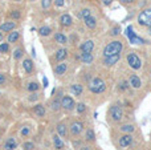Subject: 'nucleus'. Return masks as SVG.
I'll return each instance as SVG.
<instances>
[{
	"instance_id": "f257e3e1",
	"label": "nucleus",
	"mask_w": 151,
	"mask_h": 150,
	"mask_svg": "<svg viewBox=\"0 0 151 150\" xmlns=\"http://www.w3.org/2000/svg\"><path fill=\"white\" fill-rule=\"evenodd\" d=\"M122 49H123V43L121 41V40H113V41H110L109 44L104 48L102 55H104V57L113 56V55H118V53L122 52Z\"/></svg>"
},
{
	"instance_id": "f03ea898",
	"label": "nucleus",
	"mask_w": 151,
	"mask_h": 150,
	"mask_svg": "<svg viewBox=\"0 0 151 150\" xmlns=\"http://www.w3.org/2000/svg\"><path fill=\"white\" fill-rule=\"evenodd\" d=\"M89 90L91 93H94V94H101V93H104L106 90V84H105V81L102 79L96 77V79H93L89 82Z\"/></svg>"
},
{
	"instance_id": "7ed1b4c3",
	"label": "nucleus",
	"mask_w": 151,
	"mask_h": 150,
	"mask_svg": "<svg viewBox=\"0 0 151 150\" xmlns=\"http://www.w3.org/2000/svg\"><path fill=\"white\" fill-rule=\"evenodd\" d=\"M139 25L142 27H150L151 25V8H145L139 12L138 19H137Z\"/></svg>"
},
{
	"instance_id": "20e7f679",
	"label": "nucleus",
	"mask_w": 151,
	"mask_h": 150,
	"mask_svg": "<svg viewBox=\"0 0 151 150\" xmlns=\"http://www.w3.org/2000/svg\"><path fill=\"white\" fill-rule=\"evenodd\" d=\"M126 61H127L129 66H130L131 69H134V71H139L141 66H142L141 58H139V56L137 55V53H134V52L127 53V56H126Z\"/></svg>"
},
{
	"instance_id": "39448f33",
	"label": "nucleus",
	"mask_w": 151,
	"mask_h": 150,
	"mask_svg": "<svg viewBox=\"0 0 151 150\" xmlns=\"http://www.w3.org/2000/svg\"><path fill=\"white\" fill-rule=\"evenodd\" d=\"M109 113H110V117H111V120L114 122H119L123 118V110L119 105H113L111 108H110Z\"/></svg>"
},
{
	"instance_id": "423d86ee",
	"label": "nucleus",
	"mask_w": 151,
	"mask_h": 150,
	"mask_svg": "<svg viewBox=\"0 0 151 150\" xmlns=\"http://www.w3.org/2000/svg\"><path fill=\"white\" fill-rule=\"evenodd\" d=\"M61 108H64L65 110H73L76 108V102L70 96H64L61 98Z\"/></svg>"
},
{
	"instance_id": "0eeeda50",
	"label": "nucleus",
	"mask_w": 151,
	"mask_h": 150,
	"mask_svg": "<svg viewBox=\"0 0 151 150\" xmlns=\"http://www.w3.org/2000/svg\"><path fill=\"white\" fill-rule=\"evenodd\" d=\"M118 144H119V146L122 149L129 148V146L133 144V136L127 134V133H123V134L119 137V140H118Z\"/></svg>"
},
{
	"instance_id": "6e6552de",
	"label": "nucleus",
	"mask_w": 151,
	"mask_h": 150,
	"mask_svg": "<svg viewBox=\"0 0 151 150\" xmlns=\"http://www.w3.org/2000/svg\"><path fill=\"white\" fill-rule=\"evenodd\" d=\"M83 130V124L81 121H74L70 125V133L72 136H80Z\"/></svg>"
},
{
	"instance_id": "1a4fd4ad",
	"label": "nucleus",
	"mask_w": 151,
	"mask_h": 150,
	"mask_svg": "<svg viewBox=\"0 0 151 150\" xmlns=\"http://www.w3.org/2000/svg\"><path fill=\"white\" fill-rule=\"evenodd\" d=\"M94 49V41L93 40H86L80 45V50L82 53H91Z\"/></svg>"
},
{
	"instance_id": "9d476101",
	"label": "nucleus",
	"mask_w": 151,
	"mask_h": 150,
	"mask_svg": "<svg viewBox=\"0 0 151 150\" xmlns=\"http://www.w3.org/2000/svg\"><path fill=\"white\" fill-rule=\"evenodd\" d=\"M121 60V53L118 55H113V56H107V57H104V64L106 66H113Z\"/></svg>"
},
{
	"instance_id": "9b49d317",
	"label": "nucleus",
	"mask_w": 151,
	"mask_h": 150,
	"mask_svg": "<svg viewBox=\"0 0 151 150\" xmlns=\"http://www.w3.org/2000/svg\"><path fill=\"white\" fill-rule=\"evenodd\" d=\"M129 84H130V87L134 88V89H139V88L142 87L141 79H139L138 74H135V73L130 74V79H129Z\"/></svg>"
},
{
	"instance_id": "f8f14e48",
	"label": "nucleus",
	"mask_w": 151,
	"mask_h": 150,
	"mask_svg": "<svg viewBox=\"0 0 151 150\" xmlns=\"http://www.w3.org/2000/svg\"><path fill=\"white\" fill-rule=\"evenodd\" d=\"M72 23H73V20H72V16L70 15H68V13H64V15H61L60 24L63 27H70Z\"/></svg>"
},
{
	"instance_id": "ddd939ff",
	"label": "nucleus",
	"mask_w": 151,
	"mask_h": 150,
	"mask_svg": "<svg viewBox=\"0 0 151 150\" xmlns=\"http://www.w3.org/2000/svg\"><path fill=\"white\" fill-rule=\"evenodd\" d=\"M15 27H16L15 21H7V23L0 25V32H11L15 29Z\"/></svg>"
},
{
	"instance_id": "4468645a",
	"label": "nucleus",
	"mask_w": 151,
	"mask_h": 150,
	"mask_svg": "<svg viewBox=\"0 0 151 150\" xmlns=\"http://www.w3.org/2000/svg\"><path fill=\"white\" fill-rule=\"evenodd\" d=\"M56 61H63L65 60L66 57H68V49H65V48H61V49H58L57 52H56Z\"/></svg>"
},
{
	"instance_id": "2eb2a0df",
	"label": "nucleus",
	"mask_w": 151,
	"mask_h": 150,
	"mask_svg": "<svg viewBox=\"0 0 151 150\" xmlns=\"http://www.w3.org/2000/svg\"><path fill=\"white\" fill-rule=\"evenodd\" d=\"M80 60L82 61L83 64H91L94 60V56H93V53H81Z\"/></svg>"
},
{
	"instance_id": "dca6fc26",
	"label": "nucleus",
	"mask_w": 151,
	"mask_h": 150,
	"mask_svg": "<svg viewBox=\"0 0 151 150\" xmlns=\"http://www.w3.org/2000/svg\"><path fill=\"white\" fill-rule=\"evenodd\" d=\"M70 92L74 96H81L83 92V87L81 84H73V85H70Z\"/></svg>"
},
{
	"instance_id": "f3484780",
	"label": "nucleus",
	"mask_w": 151,
	"mask_h": 150,
	"mask_svg": "<svg viewBox=\"0 0 151 150\" xmlns=\"http://www.w3.org/2000/svg\"><path fill=\"white\" fill-rule=\"evenodd\" d=\"M66 69H68V65H66L65 63H60V64H57V66L55 68V73L57 74V76H61V74H64L66 72Z\"/></svg>"
},
{
	"instance_id": "a211bd4d",
	"label": "nucleus",
	"mask_w": 151,
	"mask_h": 150,
	"mask_svg": "<svg viewBox=\"0 0 151 150\" xmlns=\"http://www.w3.org/2000/svg\"><path fill=\"white\" fill-rule=\"evenodd\" d=\"M83 21H85V25L88 27V28H90V29H94L97 27V20H96V17H93V16L86 17Z\"/></svg>"
},
{
	"instance_id": "6ab92c4d",
	"label": "nucleus",
	"mask_w": 151,
	"mask_h": 150,
	"mask_svg": "<svg viewBox=\"0 0 151 150\" xmlns=\"http://www.w3.org/2000/svg\"><path fill=\"white\" fill-rule=\"evenodd\" d=\"M121 132L122 133H127V134H130V133H133L134 130H135V125L133 124H125V125H121Z\"/></svg>"
},
{
	"instance_id": "aec40b11",
	"label": "nucleus",
	"mask_w": 151,
	"mask_h": 150,
	"mask_svg": "<svg viewBox=\"0 0 151 150\" xmlns=\"http://www.w3.org/2000/svg\"><path fill=\"white\" fill-rule=\"evenodd\" d=\"M23 68H24V71H25L27 73H31V72L33 71V63H32V60L25 58V60L23 61Z\"/></svg>"
},
{
	"instance_id": "412c9836",
	"label": "nucleus",
	"mask_w": 151,
	"mask_h": 150,
	"mask_svg": "<svg viewBox=\"0 0 151 150\" xmlns=\"http://www.w3.org/2000/svg\"><path fill=\"white\" fill-rule=\"evenodd\" d=\"M4 148L7 150H15L17 148V144H16V141L13 140V138H8V140L4 142Z\"/></svg>"
},
{
	"instance_id": "4be33fe9",
	"label": "nucleus",
	"mask_w": 151,
	"mask_h": 150,
	"mask_svg": "<svg viewBox=\"0 0 151 150\" xmlns=\"http://www.w3.org/2000/svg\"><path fill=\"white\" fill-rule=\"evenodd\" d=\"M35 113H36L37 117H44L45 116V108L41 105V104H37L36 106H35Z\"/></svg>"
},
{
	"instance_id": "5701e85b",
	"label": "nucleus",
	"mask_w": 151,
	"mask_h": 150,
	"mask_svg": "<svg viewBox=\"0 0 151 150\" xmlns=\"http://www.w3.org/2000/svg\"><path fill=\"white\" fill-rule=\"evenodd\" d=\"M53 145H55V148L57 150L64 149V142L61 141V138L58 137V136H55V137H53Z\"/></svg>"
},
{
	"instance_id": "b1692460",
	"label": "nucleus",
	"mask_w": 151,
	"mask_h": 150,
	"mask_svg": "<svg viewBox=\"0 0 151 150\" xmlns=\"http://www.w3.org/2000/svg\"><path fill=\"white\" fill-rule=\"evenodd\" d=\"M55 40L58 43V44H66V43H68L66 36H65V35H63V33H60V32L55 35Z\"/></svg>"
},
{
	"instance_id": "393cba45",
	"label": "nucleus",
	"mask_w": 151,
	"mask_h": 150,
	"mask_svg": "<svg viewBox=\"0 0 151 150\" xmlns=\"http://www.w3.org/2000/svg\"><path fill=\"white\" fill-rule=\"evenodd\" d=\"M57 133L58 136H61V137H66V125L65 124H58L57 125Z\"/></svg>"
},
{
	"instance_id": "a878e982",
	"label": "nucleus",
	"mask_w": 151,
	"mask_h": 150,
	"mask_svg": "<svg viewBox=\"0 0 151 150\" xmlns=\"http://www.w3.org/2000/svg\"><path fill=\"white\" fill-rule=\"evenodd\" d=\"M129 87H130V84H129V81H126V80H121L119 84H118V89H119L121 92H127Z\"/></svg>"
},
{
	"instance_id": "bb28decb",
	"label": "nucleus",
	"mask_w": 151,
	"mask_h": 150,
	"mask_svg": "<svg viewBox=\"0 0 151 150\" xmlns=\"http://www.w3.org/2000/svg\"><path fill=\"white\" fill-rule=\"evenodd\" d=\"M89 16H91V11L89 9V8H83V9H81L80 13H78V17L83 19V20H85L86 17H89Z\"/></svg>"
},
{
	"instance_id": "cd10ccee",
	"label": "nucleus",
	"mask_w": 151,
	"mask_h": 150,
	"mask_svg": "<svg viewBox=\"0 0 151 150\" xmlns=\"http://www.w3.org/2000/svg\"><path fill=\"white\" fill-rule=\"evenodd\" d=\"M85 140L89 141V142H93V141L96 140V134H94L93 129H88V132H86V134H85Z\"/></svg>"
},
{
	"instance_id": "c85d7f7f",
	"label": "nucleus",
	"mask_w": 151,
	"mask_h": 150,
	"mask_svg": "<svg viewBox=\"0 0 151 150\" xmlns=\"http://www.w3.org/2000/svg\"><path fill=\"white\" fill-rule=\"evenodd\" d=\"M50 32H52V29H50L49 27H41V28L39 29V35H40V36H49Z\"/></svg>"
},
{
	"instance_id": "c756f323",
	"label": "nucleus",
	"mask_w": 151,
	"mask_h": 150,
	"mask_svg": "<svg viewBox=\"0 0 151 150\" xmlns=\"http://www.w3.org/2000/svg\"><path fill=\"white\" fill-rule=\"evenodd\" d=\"M19 37H20V33H19V32H11L9 36H8V41L9 43H16L19 40Z\"/></svg>"
},
{
	"instance_id": "7c9ffc66",
	"label": "nucleus",
	"mask_w": 151,
	"mask_h": 150,
	"mask_svg": "<svg viewBox=\"0 0 151 150\" xmlns=\"http://www.w3.org/2000/svg\"><path fill=\"white\" fill-rule=\"evenodd\" d=\"M50 106H52L53 110H58V109L61 108V100H58V98H55V100L52 101V104H50Z\"/></svg>"
},
{
	"instance_id": "2f4dec72",
	"label": "nucleus",
	"mask_w": 151,
	"mask_h": 150,
	"mask_svg": "<svg viewBox=\"0 0 151 150\" xmlns=\"http://www.w3.org/2000/svg\"><path fill=\"white\" fill-rule=\"evenodd\" d=\"M39 84H37V82H31V84L28 85V87H27V90H28V92H37V90H39Z\"/></svg>"
},
{
	"instance_id": "473e14b6",
	"label": "nucleus",
	"mask_w": 151,
	"mask_h": 150,
	"mask_svg": "<svg viewBox=\"0 0 151 150\" xmlns=\"http://www.w3.org/2000/svg\"><path fill=\"white\" fill-rule=\"evenodd\" d=\"M76 109H77L78 114H82V113H85V110H86V105L85 104H82V102H80L77 106H76Z\"/></svg>"
},
{
	"instance_id": "72a5a7b5",
	"label": "nucleus",
	"mask_w": 151,
	"mask_h": 150,
	"mask_svg": "<svg viewBox=\"0 0 151 150\" xmlns=\"http://www.w3.org/2000/svg\"><path fill=\"white\" fill-rule=\"evenodd\" d=\"M8 49H9V44H8V43H1V44H0V53L8 52Z\"/></svg>"
},
{
	"instance_id": "f704fd0d",
	"label": "nucleus",
	"mask_w": 151,
	"mask_h": 150,
	"mask_svg": "<svg viewBox=\"0 0 151 150\" xmlns=\"http://www.w3.org/2000/svg\"><path fill=\"white\" fill-rule=\"evenodd\" d=\"M119 33H121V28L118 25H115L114 28L111 29V32H110V35H111V36H118Z\"/></svg>"
},
{
	"instance_id": "c9c22d12",
	"label": "nucleus",
	"mask_w": 151,
	"mask_h": 150,
	"mask_svg": "<svg viewBox=\"0 0 151 150\" xmlns=\"http://www.w3.org/2000/svg\"><path fill=\"white\" fill-rule=\"evenodd\" d=\"M50 4H52V0H41V5L44 9H48L50 7Z\"/></svg>"
},
{
	"instance_id": "e433bc0d",
	"label": "nucleus",
	"mask_w": 151,
	"mask_h": 150,
	"mask_svg": "<svg viewBox=\"0 0 151 150\" xmlns=\"http://www.w3.org/2000/svg\"><path fill=\"white\" fill-rule=\"evenodd\" d=\"M23 148H24V150H33L35 149V145L32 142H24Z\"/></svg>"
},
{
	"instance_id": "4c0bfd02",
	"label": "nucleus",
	"mask_w": 151,
	"mask_h": 150,
	"mask_svg": "<svg viewBox=\"0 0 151 150\" xmlns=\"http://www.w3.org/2000/svg\"><path fill=\"white\" fill-rule=\"evenodd\" d=\"M21 56H23V50L19 48V49H16L15 52H13V57L15 58H21Z\"/></svg>"
},
{
	"instance_id": "58836bf2",
	"label": "nucleus",
	"mask_w": 151,
	"mask_h": 150,
	"mask_svg": "<svg viewBox=\"0 0 151 150\" xmlns=\"http://www.w3.org/2000/svg\"><path fill=\"white\" fill-rule=\"evenodd\" d=\"M134 1H135V0H119L121 4H122V5H126V7H127V5H131Z\"/></svg>"
},
{
	"instance_id": "ea45409f",
	"label": "nucleus",
	"mask_w": 151,
	"mask_h": 150,
	"mask_svg": "<svg viewBox=\"0 0 151 150\" xmlns=\"http://www.w3.org/2000/svg\"><path fill=\"white\" fill-rule=\"evenodd\" d=\"M11 17L20 19V12H19V11H12V12H11Z\"/></svg>"
},
{
	"instance_id": "a19ab883",
	"label": "nucleus",
	"mask_w": 151,
	"mask_h": 150,
	"mask_svg": "<svg viewBox=\"0 0 151 150\" xmlns=\"http://www.w3.org/2000/svg\"><path fill=\"white\" fill-rule=\"evenodd\" d=\"M64 0H55V4H56V7H63L64 5Z\"/></svg>"
},
{
	"instance_id": "79ce46f5",
	"label": "nucleus",
	"mask_w": 151,
	"mask_h": 150,
	"mask_svg": "<svg viewBox=\"0 0 151 150\" xmlns=\"http://www.w3.org/2000/svg\"><path fill=\"white\" fill-rule=\"evenodd\" d=\"M29 134V129L28 128H24L23 130H21V136H28Z\"/></svg>"
},
{
	"instance_id": "37998d69",
	"label": "nucleus",
	"mask_w": 151,
	"mask_h": 150,
	"mask_svg": "<svg viewBox=\"0 0 151 150\" xmlns=\"http://www.w3.org/2000/svg\"><path fill=\"white\" fill-rule=\"evenodd\" d=\"M111 3H113V0H102V4L106 5V7H107V5H110Z\"/></svg>"
},
{
	"instance_id": "c03bdc74",
	"label": "nucleus",
	"mask_w": 151,
	"mask_h": 150,
	"mask_svg": "<svg viewBox=\"0 0 151 150\" xmlns=\"http://www.w3.org/2000/svg\"><path fill=\"white\" fill-rule=\"evenodd\" d=\"M37 97H39V96H37L36 93H33V94H31V97H29V101H35V100H37Z\"/></svg>"
},
{
	"instance_id": "a18cd8bd",
	"label": "nucleus",
	"mask_w": 151,
	"mask_h": 150,
	"mask_svg": "<svg viewBox=\"0 0 151 150\" xmlns=\"http://www.w3.org/2000/svg\"><path fill=\"white\" fill-rule=\"evenodd\" d=\"M4 82H5V77H4V74L0 73V85H3Z\"/></svg>"
},
{
	"instance_id": "49530a36",
	"label": "nucleus",
	"mask_w": 151,
	"mask_h": 150,
	"mask_svg": "<svg viewBox=\"0 0 151 150\" xmlns=\"http://www.w3.org/2000/svg\"><path fill=\"white\" fill-rule=\"evenodd\" d=\"M42 82H44V87L47 88V87H48V80L45 79V77H44V79H42Z\"/></svg>"
},
{
	"instance_id": "de8ad7c7",
	"label": "nucleus",
	"mask_w": 151,
	"mask_h": 150,
	"mask_svg": "<svg viewBox=\"0 0 151 150\" xmlns=\"http://www.w3.org/2000/svg\"><path fill=\"white\" fill-rule=\"evenodd\" d=\"M32 56H33V57H36V50H35V48H32Z\"/></svg>"
},
{
	"instance_id": "09e8293b",
	"label": "nucleus",
	"mask_w": 151,
	"mask_h": 150,
	"mask_svg": "<svg viewBox=\"0 0 151 150\" xmlns=\"http://www.w3.org/2000/svg\"><path fill=\"white\" fill-rule=\"evenodd\" d=\"M80 150H90V148H88V146H83V148H81Z\"/></svg>"
},
{
	"instance_id": "8fccbe9b",
	"label": "nucleus",
	"mask_w": 151,
	"mask_h": 150,
	"mask_svg": "<svg viewBox=\"0 0 151 150\" xmlns=\"http://www.w3.org/2000/svg\"><path fill=\"white\" fill-rule=\"evenodd\" d=\"M147 29H149V35H151V27H147Z\"/></svg>"
},
{
	"instance_id": "3c124183",
	"label": "nucleus",
	"mask_w": 151,
	"mask_h": 150,
	"mask_svg": "<svg viewBox=\"0 0 151 150\" xmlns=\"http://www.w3.org/2000/svg\"><path fill=\"white\" fill-rule=\"evenodd\" d=\"M1 40H3V35H1V32H0V43H1Z\"/></svg>"
},
{
	"instance_id": "603ef678",
	"label": "nucleus",
	"mask_w": 151,
	"mask_h": 150,
	"mask_svg": "<svg viewBox=\"0 0 151 150\" xmlns=\"http://www.w3.org/2000/svg\"><path fill=\"white\" fill-rule=\"evenodd\" d=\"M15 1H21V0H15Z\"/></svg>"
},
{
	"instance_id": "864d4df0",
	"label": "nucleus",
	"mask_w": 151,
	"mask_h": 150,
	"mask_svg": "<svg viewBox=\"0 0 151 150\" xmlns=\"http://www.w3.org/2000/svg\"><path fill=\"white\" fill-rule=\"evenodd\" d=\"M31 1H35V0H31Z\"/></svg>"
},
{
	"instance_id": "5fc2aeb1",
	"label": "nucleus",
	"mask_w": 151,
	"mask_h": 150,
	"mask_svg": "<svg viewBox=\"0 0 151 150\" xmlns=\"http://www.w3.org/2000/svg\"><path fill=\"white\" fill-rule=\"evenodd\" d=\"M150 27H151V25H150Z\"/></svg>"
}]
</instances>
